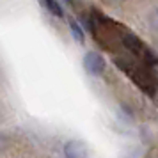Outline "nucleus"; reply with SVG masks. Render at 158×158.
Masks as SVG:
<instances>
[{
  "label": "nucleus",
  "instance_id": "nucleus-1",
  "mask_svg": "<svg viewBox=\"0 0 158 158\" xmlns=\"http://www.w3.org/2000/svg\"><path fill=\"white\" fill-rule=\"evenodd\" d=\"M84 68L91 77H100L107 68V60L98 52H87L84 55Z\"/></svg>",
  "mask_w": 158,
  "mask_h": 158
},
{
  "label": "nucleus",
  "instance_id": "nucleus-2",
  "mask_svg": "<svg viewBox=\"0 0 158 158\" xmlns=\"http://www.w3.org/2000/svg\"><path fill=\"white\" fill-rule=\"evenodd\" d=\"M64 156L66 158H85L87 146L82 140H68L64 144Z\"/></svg>",
  "mask_w": 158,
  "mask_h": 158
},
{
  "label": "nucleus",
  "instance_id": "nucleus-3",
  "mask_svg": "<svg viewBox=\"0 0 158 158\" xmlns=\"http://www.w3.org/2000/svg\"><path fill=\"white\" fill-rule=\"evenodd\" d=\"M123 43H124V46H126L128 50L135 52V53H139V52L144 50V44L140 43V39H139L137 36H133V34H130V32L123 37Z\"/></svg>",
  "mask_w": 158,
  "mask_h": 158
},
{
  "label": "nucleus",
  "instance_id": "nucleus-4",
  "mask_svg": "<svg viewBox=\"0 0 158 158\" xmlns=\"http://www.w3.org/2000/svg\"><path fill=\"white\" fill-rule=\"evenodd\" d=\"M69 30H71V36L75 37V41L77 43H84L85 41V32H84V29L78 25V22H75V20H71L69 22Z\"/></svg>",
  "mask_w": 158,
  "mask_h": 158
},
{
  "label": "nucleus",
  "instance_id": "nucleus-5",
  "mask_svg": "<svg viewBox=\"0 0 158 158\" xmlns=\"http://www.w3.org/2000/svg\"><path fill=\"white\" fill-rule=\"evenodd\" d=\"M44 4V7L50 11L53 16H57V18H62L64 13H62V7H60V4H59L57 0H41Z\"/></svg>",
  "mask_w": 158,
  "mask_h": 158
},
{
  "label": "nucleus",
  "instance_id": "nucleus-6",
  "mask_svg": "<svg viewBox=\"0 0 158 158\" xmlns=\"http://www.w3.org/2000/svg\"><path fill=\"white\" fill-rule=\"evenodd\" d=\"M148 20H149V27H151V29H153V30H158V7L151 11Z\"/></svg>",
  "mask_w": 158,
  "mask_h": 158
},
{
  "label": "nucleus",
  "instance_id": "nucleus-7",
  "mask_svg": "<svg viewBox=\"0 0 158 158\" xmlns=\"http://www.w3.org/2000/svg\"><path fill=\"white\" fill-rule=\"evenodd\" d=\"M105 4H108V6H117V4H121V2H124V0H103Z\"/></svg>",
  "mask_w": 158,
  "mask_h": 158
}]
</instances>
